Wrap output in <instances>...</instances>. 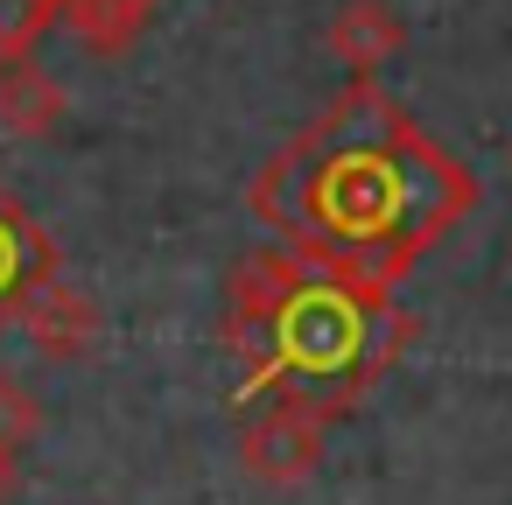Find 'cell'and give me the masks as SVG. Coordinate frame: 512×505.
I'll return each mask as SVG.
<instances>
[{
    "mask_svg": "<svg viewBox=\"0 0 512 505\" xmlns=\"http://www.w3.org/2000/svg\"><path fill=\"white\" fill-rule=\"evenodd\" d=\"M57 22V0H0V64L36 57V36Z\"/></svg>",
    "mask_w": 512,
    "mask_h": 505,
    "instance_id": "cell-9",
    "label": "cell"
},
{
    "mask_svg": "<svg viewBox=\"0 0 512 505\" xmlns=\"http://www.w3.org/2000/svg\"><path fill=\"white\" fill-rule=\"evenodd\" d=\"M323 442H330V414L309 407V400H260L246 407V428H239V463L260 477V484H309L323 470Z\"/></svg>",
    "mask_w": 512,
    "mask_h": 505,
    "instance_id": "cell-3",
    "label": "cell"
},
{
    "mask_svg": "<svg viewBox=\"0 0 512 505\" xmlns=\"http://www.w3.org/2000/svg\"><path fill=\"white\" fill-rule=\"evenodd\" d=\"M57 120H64V92L50 85V71L36 57L0 64V134L43 141V134H57Z\"/></svg>",
    "mask_w": 512,
    "mask_h": 505,
    "instance_id": "cell-8",
    "label": "cell"
},
{
    "mask_svg": "<svg viewBox=\"0 0 512 505\" xmlns=\"http://www.w3.org/2000/svg\"><path fill=\"white\" fill-rule=\"evenodd\" d=\"M36 428H43L36 393H29L22 379H8V372H0V449H8V456H22V449L36 442Z\"/></svg>",
    "mask_w": 512,
    "mask_h": 505,
    "instance_id": "cell-10",
    "label": "cell"
},
{
    "mask_svg": "<svg viewBox=\"0 0 512 505\" xmlns=\"http://www.w3.org/2000/svg\"><path fill=\"white\" fill-rule=\"evenodd\" d=\"M22 330L36 337V351H43L50 365H78V358H92V351H99V302L57 274V281L29 302Z\"/></svg>",
    "mask_w": 512,
    "mask_h": 505,
    "instance_id": "cell-6",
    "label": "cell"
},
{
    "mask_svg": "<svg viewBox=\"0 0 512 505\" xmlns=\"http://www.w3.org/2000/svg\"><path fill=\"white\" fill-rule=\"evenodd\" d=\"M162 0H57V22L92 50V57H127L148 22H155Z\"/></svg>",
    "mask_w": 512,
    "mask_h": 505,
    "instance_id": "cell-7",
    "label": "cell"
},
{
    "mask_svg": "<svg viewBox=\"0 0 512 505\" xmlns=\"http://www.w3.org/2000/svg\"><path fill=\"white\" fill-rule=\"evenodd\" d=\"M218 337L239 365L232 414L260 400H309L330 421H344L400 365L421 323L393 302V288H365L337 267L267 246L225 274Z\"/></svg>",
    "mask_w": 512,
    "mask_h": 505,
    "instance_id": "cell-2",
    "label": "cell"
},
{
    "mask_svg": "<svg viewBox=\"0 0 512 505\" xmlns=\"http://www.w3.org/2000/svg\"><path fill=\"white\" fill-rule=\"evenodd\" d=\"M22 491V456H8V449H0V505H8Z\"/></svg>",
    "mask_w": 512,
    "mask_h": 505,
    "instance_id": "cell-11",
    "label": "cell"
},
{
    "mask_svg": "<svg viewBox=\"0 0 512 505\" xmlns=\"http://www.w3.org/2000/svg\"><path fill=\"white\" fill-rule=\"evenodd\" d=\"M323 50L351 71V78H379L400 50H407V22L393 0H344L323 29Z\"/></svg>",
    "mask_w": 512,
    "mask_h": 505,
    "instance_id": "cell-5",
    "label": "cell"
},
{
    "mask_svg": "<svg viewBox=\"0 0 512 505\" xmlns=\"http://www.w3.org/2000/svg\"><path fill=\"white\" fill-rule=\"evenodd\" d=\"M57 239L43 232V218L15 197V190H0V330L22 323L29 302L57 281Z\"/></svg>",
    "mask_w": 512,
    "mask_h": 505,
    "instance_id": "cell-4",
    "label": "cell"
},
{
    "mask_svg": "<svg viewBox=\"0 0 512 505\" xmlns=\"http://www.w3.org/2000/svg\"><path fill=\"white\" fill-rule=\"evenodd\" d=\"M246 204L288 253L365 288H400L477 211V176L400 99L351 78L323 120L260 162Z\"/></svg>",
    "mask_w": 512,
    "mask_h": 505,
    "instance_id": "cell-1",
    "label": "cell"
}]
</instances>
